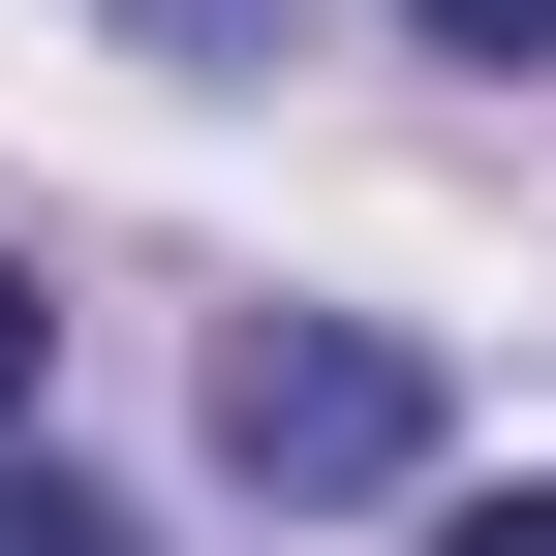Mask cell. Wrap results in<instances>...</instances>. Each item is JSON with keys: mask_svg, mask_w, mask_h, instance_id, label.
<instances>
[{"mask_svg": "<svg viewBox=\"0 0 556 556\" xmlns=\"http://www.w3.org/2000/svg\"><path fill=\"white\" fill-rule=\"evenodd\" d=\"M433 31H464V62H556V0H433Z\"/></svg>", "mask_w": 556, "mask_h": 556, "instance_id": "5b68a950", "label": "cell"}, {"mask_svg": "<svg viewBox=\"0 0 556 556\" xmlns=\"http://www.w3.org/2000/svg\"><path fill=\"white\" fill-rule=\"evenodd\" d=\"M217 464L248 495H402V464H433V371H402L371 309H248L217 340Z\"/></svg>", "mask_w": 556, "mask_h": 556, "instance_id": "6da1fadb", "label": "cell"}, {"mask_svg": "<svg viewBox=\"0 0 556 556\" xmlns=\"http://www.w3.org/2000/svg\"><path fill=\"white\" fill-rule=\"evenodd\" d=\"M433 556H556V495H433Z\"/></svg>", "mask_w": 556, "mask_h": 556, "instance_id": "3957f363", "label": "cell"}, {"mask_svg": "<svg viewBox=\"0 0 556 556\" xmlns=\"http://www.w3.org/2000/svg\"><path fill=\"white\" fill-rule=\"evenodd\" d=\"M0 556H155V526H93V495H0Z\"/></svg>", "mask_w": 556, "mask_h": 556, "instance_id": "7a4b0ae2", "label": "cell"}, {"mask_svg": "<svg viewBox=\"0 0 556 556\" xmlns=\"http://www.w3.org/2000/svg\"><path fill=\"white\" fill-rule=\"evenodd\" d=\"M31 371H62V309H31V278H0V433H31Z\"/></svg>", "mask_w": 556, "mask_h": 556, "instance_id": "277c9868", "label": "cell"}]
</instances>
